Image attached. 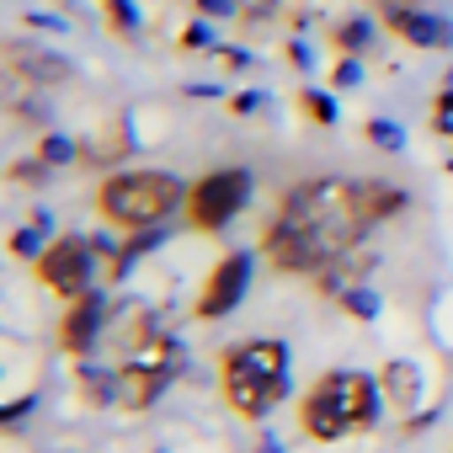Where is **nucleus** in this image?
Wrapping results in <instances>:
<instances>
[{
    "instance_id": "7",
    "label": "nucleus",
    "mask_w": 453,
    "mask_h": 453,
    "mask_svg": "<svg viewBox=\"0 0 453 453\" xmlns=\"http://www.w3.org/2000/svg\"><path fill=\"white\" fill-rule=\"evenodd\" d=\"M251 273H257L251 251H230V257H219V262H213V273L203 278V294H197L192 315H197V320H219V315H230V310L246 299Z\"/></svg>"
},
{
    "instance_id": "20",
    "label": "nucleus",
    "mask_w": 453,
    "mask_h": 453,
    "mask_svg": "<svg viewBox=\"0 0 453 453\" xmlns=\"http://www.w3.org/2000/svg\"><path fill=\"white\" fill-rule=\"evenodd\" d=\"M368 139H373V144H384V150H400V144H405V134H400L395 123H384V118H373V123H368Z\"/></svg>"
},
{
    "instance_id": "12",
    "label": "nucleus",
    "mask_w": 453,
    "mask_h": 453,
    "mask_svg": "<svg viewBox=\"0 0 453 453\" xmlns=\"http://www.w3.org/2000/svg\"><path fill=\"white\" fill-rule=\"evenodd\" d=\"M357 197H363L368 224L395 219V213H405V203H411V192H405V187H395V181H357Z\"/></svg>"
},
{
    "instance_id": "3",
    "label": "nucleus",
    "mask_w": 453,
    "mask_h": 453,
    "mask_svg": "<svg viewBox=\"0 0 453 453\" xmlns=\"http://www.w3.org/2000/svg\"><path fill=\"white\" fill-rule=\"evenodd\" d=\"M219 389L224 405L246 421H262L288 395V347L278 336H246L219 357Z\"/></svg>"
},
{
    "instance_id": "24",
    "label": "nucleus",
    "mask_w": 453,
    "mask_h": 453,
    "mask_svg": "<svg viewBox=\"0 0 453 453\" xmlns=\"http://www.w3.org/2000/svg\"><path fill=\"white\" fill-rule=\"evenodd\" d=\"M389 6H411V0H389Z\"/></svg>"
},
{
    "instance_id": "13",
    "label": "nucleus",
    "mask_w": 453,
    "mask_h": 453,
    "mask_svg": "<svg viewBox=\"0 0 453 453\" xmlns=\"http://www.w3.org/2000/svg\"><path fill=\"white\" fill-rule=\"evenodd\" d=\"M70 160H81V144L75 139H65V134H43L38 139V165L49 171V165H70Z\"/></svg>"
},
{
    "instance_id": "23",
    "label": "nucleus",
    "mask_w": 453,
    "mask_h": 453,
    "mask_svg": "<svg viewBox=\"0 0 453 453\" xmlns=\"http://www.w3.org/2000/svg\"><path fill=\"white\" fill-rule=\"evenodd\" d=\"M203 12H213V17H219V12H230V0H203Z\"/></svg>"
},
{
    "instance_id": "8",
    "label": "nucleus",
    "mask_w": 453,
    "mask_h": 453,
    "mask_svg": "<svg viewBox=\"0 0 453 453\" xmlns=\"http://www.w3.org/2000/svg\"><path fill=\"white\" fill-rule=\"evenodd\" d=\"M107 336V304H102V288H91V294H81V299H70V315H65V326H59V347L70 352V357H91V347Z\"/></svg>"
},
{
    "instance_id": "9",
    "label": "nucleus",
    "mask_w": 453,
    "mask_h": 453,
    "mask_svg": "<svg viewBox=\"0 0 453 453\" xmlns=\"http://www.w3.org/2000/svg\"><path fill=\"white\" fill-rule=\"evenodd\" d=\"M384 27H389L395 38L416 43V49H448V43H453V27H448L442 17L416 12V6H384Z\"/></svg>"
},
{
    "instance_id": "6",
    "label": "nucleus",
    "mask_w": 453,
    "mask_h": 453,
    "mask_svg": "<svg viewBox=\"0 0 453 453\" xmlns=\"http://www.w3.org/2000/svg\"><path fill=\"white\" fill-rule=\"evenodd\" d=\"M96 241H86V235H59V241H49V251L33 262L38 267V283L49 288V294H59V299H81V294H91L96 288Z\"/></svg>"
},
{
    "instance_id": "22",
    "label": "nucleus",
    "mask_w": 453,
    "mask_h": 453,
    "mask_svg": "<svg viewBox=\"0 0 453 453\" xmlns=\"http://www.w3.org/2000/svg\"><path fill=\"white\" fill-rule=\"evenodd\" d=\"M181 43H187V49H213V33H208V27L197 22V27H192V33H187Z\"/></svg>"
},
{
    "instance_id": "15",
    "label": "nucleus",
    "mask_w": 453,
    "mask_h": 453,
    "mask_svg": "<svg viewBox=\"0 0 453 453\" xmlns=\"http://www.w3.org/2000/svg\"><path fill=\"white\" fill-rule=\"evenodd\" d=\"M336 304H342L347 315H357V320H373V315H379V299H373V288H368V283H357V288L336 294Z\"/></svg>"
},
{
    "instance_id": "5",
    "label": "nucleus",
    "mask_w": 453,
    "mask_h": 453,
    "mask_svg": "<svg viewBox=\"0 0 453 453\" xmlns=\"http://www.w3.org/2000/svg\"><path fill=\"white\" fill-rule=\"evenodd\" d=\"M246 203H251V171H241V165H219V171H203L192 187H187V224L192 230H203V235H213V230H224L235 213H246Z\"/></svg>"
},
{
    "instance_id": "11",
    "label": "nucleus",
    "mask_w": 453,
    "mask_h": 453,
    "mask_svg": "<svg viewBox=\"0 0 453 453\" xmlns=\"http://www.w3.org/2000/svg\"><path fill=\"white\" fill-rule=\"evenodd\" d=\"M379 395H384V411H395V416L416 411V405H421V368L405 363V357L384 363V368H379Z\"/></svg>"
},
{
    "instance_id": "10",
    "label": "nucleus",
    "mask_w": 453,
    "mask_h": 453,
    "mask_svg": "<svg viewBox=\"0 0 453 453\" xmlns=\"http://www.w3.org/2000/svg\"><path fill=\"white\" fill-rule=\"evenodd\" d=\"M6 65L27 81V86H65L75 75V65L65 54H49V49H22V43H6Z\"/></svg>"
},
{
    "instance_id": "1",
    "label": "nucleus",
    "mask_w": 453,
    "mask_h": 453,
    "mask_svg": "<svg viewBox=\"0 0 453 453\" xmlns=\"http://www.w3.org/2000/svg\"><path fill=\"white\" fill-rule=\"evenodd\" d=\"M368 230H373V224L363 213L357 181L315 176V181H299V187L283 192V203H278V213L267 224V235H262V257L278 273H310V278H320L331 262L352 257Z\"/></svg>"
},
{
    "instance_id": "21",
    "label": "nucleus",
    "mask_w": 453,
    "mask_h": 453,
    "mask_svg": "<svg viewBox=\"0 0 453 453\" xmlns=\"http://www.w3.org/2000/svg\"><path fill=\"white\" fill-rule=\"evenodd\" d=\"M432 123H437V134H453V91L437 96V118H432Z\"/></svg>"
},
{
    "instance_id": "4",
    "label": "nucleus",
    "mask_w": 453,
    "mask_h": 453,
    "mask_svg": "<svg viewBox=\"0 0 453 453\" xmlns=\"http://www.w3.org/2000/svg\"><path fill=\"white\" fill-rule=\"evenodd\" d=\"M176 208H187V181L160 165H123L96 187V213L123 235L155 230Z\"/></svg>"
},
{
    "instance_id": "17",
    "label": "nucleus",
    "mask_w": 453,
    "mask_h": 453,
    "mask_svg": "<svg viewBox=\"0 0 453 453\" xmlns=\"http://www.w3.org/2000/svg\"><path fill=\"white\" fill-rule=\"evenodd\" d=\"M368 38H373V33H368V22H363V17H352V22H342V27H336V49H347V54H363V49H368Z\"/></svg>"
},
{
    "instance_id": "14",
    "label": "nucleus",
    "mask_w": 453,
    "mask_h": 453,
    "mask_svg": "<svg viewBox=\"0 0 453 453\" xmlns=\"http://www.w3.org/2000/svg\"><path fill=\"white\" fill-rule=\"evenodd\" d=\"M128 155V128H112L107 139H86L81 144V160H118Z\"/></svg>"
},
{
    "instance_id": "2",
    "label": "nucleus",
    "mask_w": 453,
    "mask_h": 453,
    "mask_svg": "<svg viewBox=\"0 0 453 453\" xmlns=\"http://www.w3.org/2000/svg\"><path fill=\"white\" fill-rule=\"evenodd\" d=\"M384 411V395H379V379L368 373H352V368H331L320 373L304 395H299V426L310 442H342V437H357L379 421Z\"/></svg>"
},
{
    "instance_id": "19",
    "label": "nucleus",
    "mask_w": 453,
    "mask_h": 453,
    "mask_svg": "<svg viewBox=\"0 0 453 453\" xmlns=\"http://www.w3.org/2000/svg\"><path fill=\"white\" fill-rule=\"evenodd\" d=\"M357 81H363L357 54H342V59H336V70H331V86H336V91H347V86H357Z\"/></svg>"
},
{
    "instance_id": "18",
    "label": "nucleus",
    "mask_w": 453,
    "mask_h": 453,
    "mask_svg": "<svg viewBox=\"0 0 453 453\" xmlns=\"http://www.w3.org/2000/svg\"><path fill=\"white\" fill-rule=\"evenodd\" d=\"M38 235H43V230H38V224H22V230L12 235V257H33V262H38V257L49 251V246H43Z\"/></svg>"
},
{
    "instance_id": "16",
    "label": "nucleus",
    "mask_w": 453,
    "mask_h": 453,
    "mask_svg": "<svg viewBox=\"0 0 453 453\" xmlns=\"http://www.w3.org/2000/svg\"><path fill=\"white\" fill-rule=\"evenodd\" d=\"M299 107H304V118H310V123H320V128H331V123H336V102H331L326 91H299Z\"/></svg>"
}]
</instances>
